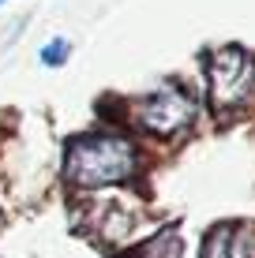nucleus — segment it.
<instances>
[{
    "mask_svg": "<svg viewBox=\"0 0 255 258\" xmlns=\"http://www.w3.org/2000/svg\"><path fill=\"white\" fill-rule=\"evenodd\" d=\"M135 146L124 135L113 131H94V135H79L64 150V180L75 191H94V187H113V183H128L135 176Z\"/></svg>",
    "mask_w": 255,
    "mask_h": 258,
    "instance_id": "f257e3e1",
    "label": "nucleus"
},
{
    "mask_svg": "<svg viewBox=\"0 0 255 258\" xmlns=\"http://www.w3.org/2000/svg\"><path fill=\"white\" fill-rule=\"evenodd\" d=\"M0 4H4V0H0Z\"/></svg>",
    "mask_w": 255,
    "mask_h": 258,
    "instance_id": "423d86ee",
    "label": "nucleus"
},
{
    "mask_svg": "<svg viewBox=\"0 0 255 258\" xmlns=\"http://www.w3.org/2000/svg\"><path fill=\"white\" fill-rule=\"evenodd\" d=\"M131 120L135 127H143L146 135H177L195 120V101L191 94H184L180 86H162V90L139 97L131 105Z\"/></svg>",
    "mask_w": 255,
    "mask_h": 258,
    "instance_id": "7ed1b4c3",
    "label": "nucleus"
},
{
    "mask_svg": "<svg viewBox=\"0 0 255 258\" xmlns=\"http://www.w3.org/2000/svg\"><path fill=\"white\" fill-rule=\"evenodd\" d=\"M248 228L240 225H218L203 239V258H248Z\"/></svg>",
    "mask_w": 255,
    "mask_h": 258,
    "instance_id": "20e7f679",
    "label": "nucleus"
},
{
    "mask_svg": "<svg viewBox=\"0 0 255 258\" xmlns=\"http://www.w3.org/2000/svg\"><path fill=\"white\" fill-rule=\"evenodd\" d=\"M68 56H72V45H68L64 38H53L45 49H41V64L45 68H64Z\"/></svg>",
    "mask_w": 255,
    "mask_h": 258,
    "instance_id": "39448f33",
    "label": "nucleus"
},
{
    "mask_svg": "<svg viewBox=\"0 0 255 258\" xmlns=\"http://www.w3.org/2000/svg\"><path fill=\"white\" fill-rule=\"evenodd\" d=\"M207 83L214 112L244 105L255 90V56L240 45H222L207 56Z\"/></svg>",
    "mask_w": 255,
    "mask_h": 258,
    "instance_id": "f03ea898",
    "label": "nucleus"
}]
</instances>
